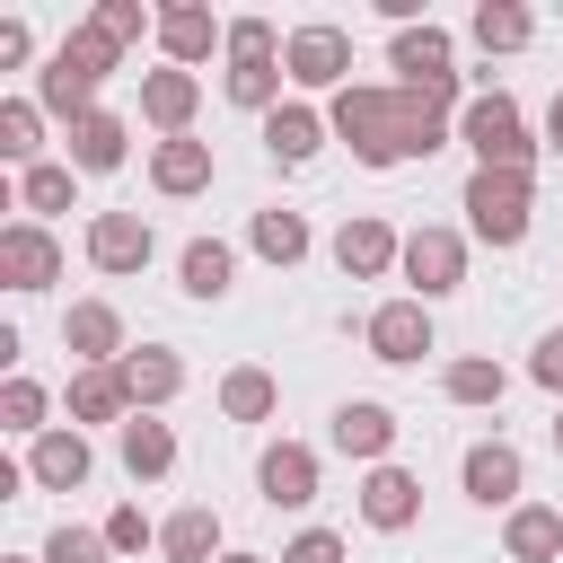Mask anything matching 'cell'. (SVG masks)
Returning <instances> with one entry per match:
<instances>
[{"instance_id":"cell-17","label":"cell","mask_w":563,"mask_h":563,"mask_svg":"<svg viewBox=\"0 0 563 563\" xmlns=\"http://www.w3.org/2000/svg\"><path fill=\"white\" fill-rule=\"evenodd\" d=\"M211 44H229V26H220L202 0H167V9H158V53H167V70H194Z\"/></svg>"},{"instance_id":"cell-44","label":"cell","mask_w":563,"mask_h":563,"mask_svg":"<svg viewBox=\"0 0 563 563\" xmlns=\"http://www.w3.org/2000/svg\"><path fill=\"white\" fill-rule=\"evenodd\" d=\"M26 62V18H0V70Z\"/></svg>"},{"instance_id":"cell-3","label":"cell","mask_w":563,"mask_h":563,"mask_svg":"<svg viewBox=\"0 0 563 563\" xmlns=\"http://www.w3.org/2000/svg\"><path fill=\"white\" fill-rule=\"evenodd\" d=\"M457 141L475 150V167H528V176H537V150H545V141H528V114H519L510 88L466 97L457 106Z\"/></svg>"},{"instance_id":"cell-47","label":"cell","mask_w":563,"mask_h":563,"mask_svg":"<svg viewBox=\"0 0 563 563\" xmlns=\"http://www.w3.org/2000/svg\"><path fill=\"white\" fill-rule=\"evenodd\" d=\"M9 563H44V554H9Z\"/></svg>"},{"instance_id":"cell-13","label":"cell","mask_w":563,"mask_h":563,"mask_svg":"<svg viewBox=\"0 0 563 563\" xmlns=\"http://www.w3.org/2000/svg\"><path fill=\"white\" fill-rule=\"evenodd\" d=\"M97 475V449H88V431H44V440H26V484H44V493H79Z\"/></svg>"},{"instance_id":"cell-5","label":"cell","mask_w":563,"mask_h":563,"mask_svg":"<svg viewBox=\"0 0 563 563\" xmlns=\"http://www.w3.org/2000/svg\"><path fill=\"white\" fill-rule=\"evenodd\" d=\"M396 273H405L413 299L431 308V299H449V290L466 282V238L440 229V220H422V229H405V264H396Z\"/></svg>"},{"instance_id":"cell-11","label":"cell","mask_w":563,"mask_h":563,"mask_svg":"<svg viewBox=\"0 0 563 563\" xmlns=\"http://www.w3.org/2000/svg\"><path fill=\"white\" fill-rule=\"evenodd\" d=\"M457 484H466V501H484V510H519L528 457H519L510 440H475V449H466V466H457Z\"/></svg>"},{"instance_id":"cell-19","label":"cell","mask_w":563,"mask_h":563,"mask_svg":"<svg viewBox=\"0 0 563 563\" xmlns=\"http://www.w3.org/2000/svg\"><path fill=\"white\" fill-rule=\"evenodd\" d=\"M361 519H369L378 537H405V528L422 519V484H413L405 466H369V475H361Z\"/></svg>"},{"instance_id":"cell-42","label":"cell","mask_w":563,"mask_h":563,"mask_svg":"<svg viewBox=\"0 0 563 563\" xmlns=\"http://www.w3.org/2000/svg\"><path fill=\"white\" fill-rule=\"evenodd\" d=\"M273 563H343V537H334V528H299Z\"/></svg>"},{"instance_id":"cell-39","label":"cell","mask_w":563,"mask_h":563,"mask_svg":"<svg viewBox=\"0 0 563 563\" xmlns=\"http://www.w3.org/2000/svg\"><path fill=\"white\" fill-rule=\"evenodd\" d=\"M282 44H290V35H273V18H229V44H220V53H229V62H282Z\"/></svg>"},{"instance_id":"cell-8","label":"cell","mask_w":563,"mask_h":563,"mask_svg":"<svg viewBox=\"0 0 563 563\" xmlns=\"http://www.w3.org/2000/svg\"><path fill=\"white\" fill-rule=\"evenodd\" d=\"M396 264H405V238H396L378 211H352V220L334 229V273H343V282H387Z\"/></svg>"},{"instance_id":"cell-46","label":"cell","mask_w":563,"mask_h":563,"mask_svg":"<svg viewBox=\"0 0 563 563\" xmlns=\"http://www.w3.org/2000/svg\"><path fill=\"white\" fill-rule=\"evenodd\" d=\"M220 563H273V554H246V545H229V554H220Z\"/></svg>"},{"instance_id":"cell-12","label":"cell","mask_w":563,"mask_h":563,"mask_svg":"<svg viewBox=\"0 0 563 563\" xmlns=\"http://www.w3.org/2000/svg\"><path fill=\"white\" fill-rule=\"evenodd\" d=\"M211 176H220L211 141H194V132H176V141H150V185H158L167 202H194V194H211Z\"/></svg>"},{"instance_id":"cell-38","label":"cell","mask_w":563,"mask_h":563,"mask_svg":"<svg viewBox=\"0 0 563 563\" xmlns=\"http://www.w3.org/2000/svg\"><path fill=\"white\" fill-rule=\"evenodd\" d=\"M88 26H97V35L114 44V53H123V44L158 35V9H141V0H97V9H88Z\"/></svg>"},{"instance_id":"cell-30","label":"cell","mask_w":563,"mask_h":563,"mask_svg":"<svg viewBox=\"0 0 563 563\" xmlns=\"http://www.w3.org/2000/svg\"><path fill=\"white\" fill-rule=\"evenodd\" d=\"M440 396H449V405H501V396H510V369L484 361V352H457V361L440 369Z\"/></svg>"},{"instance_id":"cell-15","label":"cell","mask_w":563,"mask_h":563,"mask_svg":"<svg viewBox=\"0 0 563 563\" xmlns=\"http://www.w3.org/2000/svg\"><path fill=\"white\" fill-rule=\"evenodd\" d=\"M194 106H202V79L194 70H141V123L158 132V141H176V132H194Z\"/></svg>"},{"instance_id":"cell-1","label":"cell","mask_w":563,"mask_h":563,"mask_svg":"<svg viewBox=\"0 0 563 563\" xmlns=\"http://www.w3.org/2000/svg\"><path fill=\"white\" fill-rule=\"evenodd\" d=\"M325 123L361 167H405L413 158V97L405 88H343L325 106Z\"/></svg>"},{"instance_id":"cell-34","label":"cell","mask_w":563,"mask_h":563,"mask_svg":"<svg viewBox=\"0 0 563 563\" xmlns=\"http://www.w3.org/2000/svg\"><path fill=\"white\" fill-rule=\"evenodd\" d=\"M44 413H53V396H44L26 369H18V378H0V431H18V440H44V431H53Z\"/></svg>"},{"instance_id":"cell-22","label":"cell","mask_w":563,"mask_h":563,"mask_svg":"<svg viewBox=\"0 0 563 563\" xmlns=\"http://www.w3.org/2000/svg\"><path fill=\"white\" fill-rule=\"evenodd\" d=\"M334 449H343V457H361V466H387V449H396V413H387L378 396L334 405Z\"/></svg>"},{"instance_id":"cell-41","label":"cell","mask_w":563,"mask_h":563,"mask_svg":"<svg viewBox=\"0 0 563 563\" xmlns=\"http://www.w3.org/2000/svg\"><path fill=\"white\" fill-rule=\"evenodd\" d=\"M106 545H114V554H141V545H158V528L141 519V501H114V510H106Z\"/></svg>"},{"instance_id":"cell-27","label":"cell","mask_w":563,"mask_h":563,"mask_svg":"<svg viewBox=\"0 0 563 563\" xmlns=\"http://www.w3.org/2000/svg\"><path fill=\"white\" fill-rule=\"evenodd\" d=\"M79 422H132V387H123V369H70V431Z\"/></svg>"},{"instance_id":"cell-2","label":"cell","mask_w":563,"mask_h":563,"mask_svg":"<svg viewBox=\"0 0 563 563\" xmlns=\"http://www.w3.org/2000/svg\"><path fill=\"white\" fill-rule=\"evenodd\" d=\"M457 211H466V238L519 246V238H528V211H537V176H528V167H475L466 194H457Z\"/></svg>"},{"instance_id":"cell-26","label":"cell","mask_w":563,"mask_h":563,"mask_svg":"<svg viewBox=\"0 0 563 563\" xmlns=\"http://www.w3.org/2000/svg\"><path fill=\"white\" fill-rule=\"evenodd\" d=\"M176 282H185V299H229V282H238V246H229V238H185Z\"/></svg>"},{"instance_id":"cell-35","label":"cell","mask_w":563,"mask_h":563,"mask_svg":"<svg viewBox=\"0 0 563 563\" xmlns=\"http://www.w3.org/2000/svg\"><path fill=\"white\" fill-rule=\"evenodd\" d=\"M35 106H44V114H62V123H79V114H97V88H88L79 70L44 62V70H35Z\"/></svg>"},{"instance_id":"cell-25","label":"cell","mask_w":563,"mask_h":563,"mask_svg":"<svg viewBox=\"0 0 563 563\" xmlns=\"http://www.w3.org/2000/svg\"><path fill=\"white\" fill-rule=\"evenodd\" d=\"M501 554H510V563H563V510L519 501V510L501 519Z\"/></svg>"},{"instance_id":"cell-48","label":"cell","mask_w":563,"mask_h":563,"mask_svg":"<svg viewBox=\"0 0 563 563\" xmlns=\"http://www.w3.org/2000/svg\"><path fill=\"white\" fill-rule=\"evenodd\" d=\"M554 449H563V413H554Z\"/></svg>"},{"instance_id":"cell-9","label":"cell","mask_w":563,"mask_h":563,"mask_svg":"<svg viewBox=\"0 0 563 563\" xmlns=\"http://www.w3.org/2000/svg\"><path fill=\"white\" fill-rule=\"evenodd\" d=\"M62 352L79 361V369H114L132 343H123V308L114 299H70L62 308Z\"/></svg>"},{"instance_id":"cell-43","label":"cell","mask_w":563,"mask_h":563,"mask_svg":"<svg viewBox=\"0 0 563 563\" xmlns=\"http://www.w3.org/2000/svg\"><path fill=\"white\" fill-rule=\"evenodd\" d=\"M528 378H537L545 396H563V325H554V334L537 343V361H528Z\"/></svg>"},{"instance_id":"cell-24","label":"cell","mask_w":563,"mask_h":563,"mask_svg":"<svg viewBox=\"0 0 563 563\" xmlns=\"http://www.w3.org/2000/svg\"><path fill=\"white\" fill-rule=\"evenodd\" d=\"M114 449H123V475H132V484H158V475H176V431H167L158 413H132V422L114 431Z\"/></svg>"},{"instance_id":"cell-36","label":"cell","mask_w":563,"mask_h":563,"mask_svg":"<svg viewBox=\"0 0 563 563\" xmlns=\"http://www.w3.org/2000/svg\"><path fill=\"white\" fill-rule=\"evenodd\" d=\"M282 79H290L282 62H229V79H220V88H229V106L273 114V106H282Z\"/></svg>"},{"instance_id":"cell-20","label":"cell","mask_w":563,"mask_h":563,"mask_svg":"<svg viewBox=\"0 0 563 563\" xmlns=\"http://www.w3.org/2000/svg\"><path fill=\"white\" fill-rule=\"evenodd\" d=\"M123 158H132V123H123L114 106H97V114L70 123V167H79V176H114Z\"/></svg>"},{"instance_id":"cell-6","label":"cell","mask_w":563,"mask_h":563,"mask_svg":"<svg viewBox=\"0 0 563 563\" xmlns=\"http://www.w3.org/2000/svg\"><path fill=\"white\" fill-rule=\"evenodd\" d=\"M0 282H9L18 299L53 290V282H62V238H53L44 220H9V229H0Z\"/></svg>"},{"instance_id":"cell-10","label":"cell","mask_w":563,"mask_h":563,"mask_svg":"<svg viewBox=\"0 0 563 563\" xmlns=\"http://www.w3.org/2000/svg\"><path fill=\"white\" fill-rule=\"evenodd\" d=\"M387 70H405L396 88H449L457 79V44H449V26H396V44H387Z\"/></svg>"},{"instance_id":"cell-21","label":"cell","mask_w":563,"mask_h":563,"mask_svg":"<svg viewBox=\"0 0 563 563\" xmlns=\"http://www.w3.org/2000/svg\"><path fill=\"white\" fill-rule=\"evenodd\" d=\"M114 369H123V387H132V413H158V405L185 396V361H176L167 343H141V352H123Z\"/></svg>"},{"instance_id":"cell-33","label":"cell","mask_w":563,"mask_h":563,"mask_svg":"<svg viewBox=\"0 0 563 563\" xmlns=\"http://www.w3.org/2000/svg\"><path fill=\"white\" fill-rule=\"evenodd\" d=\"M466 35H475L484 53H528V35H537V18H528L519 0H484V9L466 18Z\"/></svg>"},{"instance_id":"cell-31","label":"cell","mask_w":563,"mask_h":563,"mask_svg":"<svg viewBox=\"0 0 563 563\" xmlns=\"http://www.w3.org/2000/svg\"><path fill=\"white\" fill-rule=\"evenodd\" d=\"M273 405H282V378H273V369L238 361V369L220 378V413H229V422H273Z\"/></svg>"},{"instance_id":"cell-37","label":"cell","mask_w":563,"mask_h":563,"mask_svg":"<svg viewBox=\"0 0 563 563\" xmlns=\"http://www.w3.org/2000/svg\"><path fill=\"white\" fill-rule=\"evenodd\" d=\"M53 62H62V70H79V79H88V88H106V70H114V62H123V53H114V44H106V35H97V26H70V35H62V44H53Z\"/></svg>"},{"instance_id":"cell-14","label":"cell","mask_w":563,"mask_h":563,"mask_svg":"<svg viewBox=\"0 0 563 563\" xmlns=\"http://www.w3.org/2000/svg\"><path fill=\"white\" fill-rule=\"evenodd\" d=\"M255 493H264L273 510H308V501H317V449H308V440H273V449L255 457Z\"/></svg>"},{"instance_id":"cell-23","label":"cell","mask_w":563,"mask_h":563,"mask_svg":"<svg viewBox=\"0 0 563 563\" xmlns=\"http://www.w3.org/2000/svg\"><path fill=\"white\" fill-rule=\"evenodd\" d=\"M158 554H167V563H220V554H229V545H220V510H211V501L167 510V519H158Z\"/></svg>"},{"instance_id":"cell-28","label":"cell","mask_w":563,"mask_h":563,"mask_svg":"<svg viewBox=\"0 0 563 563\" xmlns=\"http://www.w3.org/2000/svg\"><path fill=\"white\" fill-rule=\"evenodd\" d=\"M246 246H255L264 264H282V273H290V264H308V246H317V238H308V220H299V211H282V202H273V211H255V220H246Z\"/></svg>"},{"instance_id":"cell-40","label":"cell","mask_w":563,"mask_h":563,"mask_svg":"<svg viewBox=\"0 0 563 563\" xmlns=\"http://www.w3.org/2000/svg\"><path fill=\"white\" fill-rule=\"evenodd\" d=\"M44 563H114V545H106V528H53Z\"/></svg>"},{"instance_id":"cell-18","label":"cell","mask_w":563,"mask_h":563,"mask_svg":"<svg viewBox=\"0 0 563 563\" xmlns=\"http://www.w3.org/2000/svg\"><path fill=\"white\" fill-rule=\"evenodd\" d=\"M325 132H334V123H325L308 97H282V106L264 114V150H273V167H308V158L325 150Z\"/></svg>"},{"instance_id":"cell-7","label":"cell","mask_w":563,"mask_h":563,"mask_svg":"<svg viewBox=\"0 0 563 563\" xmlns=\"http://www.w3.org/2000/svg\"><path fill=\"white\" fill-rule=\"evenodd\" d=\"M361 343H369V361H387V369H405V361H422L431 352V308L405 290V299H378L369 317H361Z\"/></svg>"},{"instance_id":"cell-16","label":"cell","mask_w":563,"mask_h":563,"mask_svg":"<svg viewBox=\"0 0 563 563\" xmlns=\"http://www.w3.org/2000/svg\"><path fill=\"white\" fill-rule=\"evenodd\" d=\"M150 255H158V238H150L141 211H97V220H88V264H97V273H141Z\"/></svg>"},{"instance_id":"cell-29","label":"cell","mask_w":563,"mask_h":563,"mask_svg":"<svg viewBox=\"0 0 563 563\" xmlns=\"http://www.w3.org/2000/svg\"><path fill=\"white\" fill-rule=\"evenodd\" d=\"M0 158L26 176V167H44V106L35 97H0Z\"/></svg>"},{"instance_id":"cell-4","label":"cell","mask_w":563,"mask_h":563,"mask_svg":"<svg viewBox=\"0 0 563 563\" xmlns=\"http://www.w3.org/2000/svg\"><path fill=\"white\" fill-rule=\"evenodd\" d=\"M282 70H290V88H352V35L343 26H325V18H308V26H290V44H282Z\"/></svg>"},{"instance_id":"cell-32","label":"cell","mask_w":563,"mask_h":563,"mask_svg":"<svg viewBox=\"0 0 563 563\" xmlns=\"http://www.w3.org/2000/svg\"><path fill=\"white\" fill-rule=\"evenodd\" d=\"M70 194H79V167H70V158H44V167H26V176H18V211H26V220L70 211Z\"/></svg>"},{"instance_id":"cell-45","label":"cell","mask_w":563,"mask_h":563,"mask_svg":"<svg viewBox=\"0 0 563 563\" xmlns=\"http://www.w3.org/2000/svg\"><path fill=\"white\" fill-rule=\"evenodd\" d=\"M545 150L563 158V88H554V106H545Z\"/></svg>"}]
</instances>
